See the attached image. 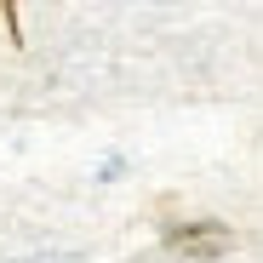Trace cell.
Returning <instances> with one entry per match:
<instances>
[{
	"label": "cell",
	"instance_id": "obj_1",
	"mask_svg": "<svg viewBox=\"0 0 263 263\" xmlns=\"http://www.w3.org/2000/svg\"><path fill=\"white\" fill-rule=\"evenodd\" d=\"M229 240H235V235H229L223 223H172V229H166V246L178 252V257H195V263L223 257Z\"/></svg>",
	"mask_w": 263,
	"mask_h": 263
}]
</instances>
